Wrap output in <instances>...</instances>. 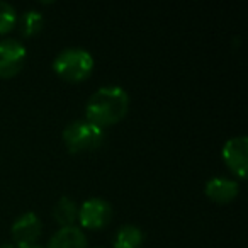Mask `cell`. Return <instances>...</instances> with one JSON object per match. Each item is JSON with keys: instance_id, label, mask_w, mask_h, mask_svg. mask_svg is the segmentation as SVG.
<instances>
[{"instance_id": "obj_1", "label": "cell", "mask_w": 248, "mask_h": 248, "mask_svg": "<svg viewBox=\"0 0 248 248\" xmlns=\"http://www.w3.org/2000/svg\"><path fill=\"white\" fill-rule=\"evenodd\" d=\"M129 109L128 92L119 85H104L89 97L85 119L99 128H109L123 119Z\"/></svg>"}, {"instance_id": "obj_2", "label": "cell", "mask_w": 248, "mask_h": 248, "mask_svg": "<svg viewBox=\"0 0 248 248\" xmlns=\"http://www.w3.org/2000/svg\"><path fill=\"white\" fill-rule=\"evenodd\" d=\"M95 60L90 51L83 48H65L53 60V70L60 78L66 82H82L93 72Z\"/></svg>"}, {"instance_id": "obj_3", "label": "cell", "mask_w": 248, "mask_h": 248, "mask_svg": "<svg viewBox=\"0 0 248 248\" xmlns=\"http://www.w3.org/2000/svg\"><path fill=\"white\" fill-rule=\"evenodd\" d=\"M104 140H106L104 129L87 119L72 121L63 129V141L72 153L97 150L102 146Z\"/></svg>"}, {"instance_id": "obj_4", "label": "cell", "mask_w": 248, "mask_h": 248, "mask_svg": "<svg viewBox=\"0 0 248 248\" xmlns=\"http://www.w3.org/2000/svg\"><path fill=\"white\" fill-rule=\"evenodd\" d=\"M28 49L21 41L14 38L0 39V77L11 78L17 75L26 65Z\"/></svg>"}, {"instance_id": "obj_5", "label": "cell", "mask_w": 248, "mask_h": 248, "mask_svg": "<svg viewBox=\"0 0 248 248\" xmlns=\"http://www.w3.org/2000/svg\"><path fill=\"white\" fill-rule=\"evenodd\" d=\"M112 217V206L102 197H90L78 207V221L87 230H100Z\"/></svg>"}, {"instance_id": "obj_6", "label": "cell", "mask_w": 248, "mask_h": 248, "mask_svg": "<svg viewBox=\"0 0 248 248\" xmlns=\"http://www.w3.org/2000/svg\"><path fill=\"white\" fill-rule=\"evenodd\" d=\"M223 160L226 167L240 179L247 177L248 167V138L245 135L233 136L223 146Z\"/></svg>"}, {"instance_id": "obj_7", "label": "cell", "mask_w": 248, "mask_h": 248, "mask_svg": "<svg viewBox=\"0 0 248 248\" xmlns=\"http://www.w3.org/2000/svg\"><path fill=\"white\" fill-rule=\"evenodd\" d=\"M41 230H43V223L38 214L32 213V211H28V213L21 214V216L12 223V228H11L14 245L17 248L31 247L39 238Z\"/></svg>"}, {"instance_id": "obj_8", "label": "cell", "mask_w": 248, "mask_h": 248, "mask_svg": "<svg viewBox=\"0 0 248 248\" xmlns=\"http://www.w3.org/2000/svg\"><path fill=\"white\" fill-rule=\"evenodd\" d=\"M206 196L217 204H228L238 196L240 186L234 179L228 177H213L206 182Z\"/></svg>"}, {"instance_id": "obj_9", "label": "cell", "mask_w": 248, "mask_h": 248, "mask_svg": "<svg viewBox=\"0 0 248 248\" xmlns=\"http://www.w3.org/2000/svg\"><path fill=\"white\" fill-rule=\"evenodd\" d=\"M48 248H87V236L75 224L62 226L49 238Z\"/></svg>"}, {"instance_id": "obj_10", "label": "cell", "mask_w": 248, "mask_h": 248, "mask_svg": "<svg viewBox=\"0 0 248 248\" xmlns=\"http://www.w3.org/2000/svg\"><path fill=\"white\" fill-rule=\"evenodd\" d=\"M53 216L56 223H60L62 226H72L78 219V206L72 197L63 196L53 207Z\"/></svg>"}, {"instance_id": "obj_11", "label": "cell", "mask_w": 248, "mask_h": 248, "mask_svg": "<svg viewBox=\"0 0 248 248\" xmlns=\"http://www.w3.org/2000/svg\"><path fill=\"white\" fill-rule=\"evenodd\" d=\"M143 234L141 228L135 226V224H124L117 230L116 236H114V248H140L143 243Z\"/></svg>"}, {"instance_id": "obj_12", "label": "cell", "mask_w": 248, "mask_h": 248, "mask_svg": "<svg viewBox=\"0 0 248 248\" xmlns=\"http://www.w3.org/2000/svg\"><path fill=\"white\" fill-rule=\"evenodd\" d=\"M43 24H45V17H43L41 12L36 11V9L24 11L21 14V17L17 19L19 31H21V34L26 36V38H31V36L38 34L43 29Z\"/></svg>"}, {"instance_id": "obj_13", "label": "cell", "mask_w": 248, "mask_h": 248, "mask_svg": "<svg viewBox=\"0 0 248 248\" xmlns=\"http://www.w3.org/2000/svg\"><path fill=\"white\" fill-rule=\"evenodd\" d=\"M16 24H17V12L14 5L5 0H0V34L9 32Z\"/></svg>"}, {"instance_id": "obj_14", "label": "cell", "mask_w": 248, "mask_h": 248, "mask_svg": "<svg viewBox=\"0 0 248 248\" xmlns=\"http://www.w3.org/2000/svg\"><path fill=\"white\" fill-rule=\"evenodd\" d=\"M0 248H17L14 243H2L0 245Z\"/></svg>"}, {"instance_id": "obj_15", "label": "cell", "mask_w": 248, "mask_h": 248, "mask_svg": "<svg viewBox=\"0 0 248 248\" xmlns=\"http://www.w3.org/2000/svg\"><path fill=\"white\" fill-rule=\"evenodd\" d=\"M24 248H41V247H38V245H31V247H24Z\"/></svg>"}]
</instances>
